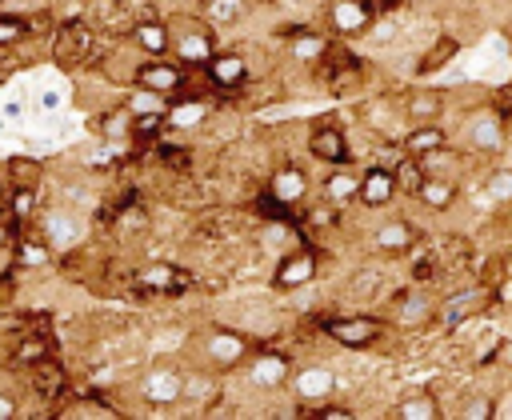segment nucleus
<instances>
[{
	"mask_svg": "<svg viewBox=\"0 0 512 420\" xmlns=\"http://www.w3.org/2000/svg\"><path fill=\"white\" fill-rule=\"evenodd\" d=\"M320 332H324L332 344H340V348L364 352V348H372L376 340H384V320H380V316H368V312L324 316V320H320Z\"/></svg>",
	"mask_w": 512,
	"mask_h": 420,
	"instance_id": "f257e3e1",
	"label": "nucleus"
},
{
	"mask_svg": "<svg viewBox=\"0 0 512 420\" xmlns=\"http://www.w3.org/2000/svg\"><path fill=\"white\" fill-rule=\"evenodd\" d=\"M204 72V80H208V88L212 92H220V96H236L240 88H248V80H252V68H248V56L244 52H236V48H216L212 52V60L200 68Z\"/></svg>",
	"mask_w": 512,
	"mask_h": 420,
	"instance_id": "f03ea898",
	"label": "nucleus"
},
{
	"mask_svg": "<svg viewBox=\"0 0 512 420\" xmlns=\"http://www.w3.org/2000/svg\"><path fill=\"white\" fill-rule=\"evenodd\" d=\"M132 80L140 84V88H152V92H160V96H180L184 92V84H188V68L180 64V60H172V56H144L136 68H132Z\"/></svg>",
	"mask_w": 512,
	"mask_h": 420,
	"instance_id": "7ed1b4c3",
	"label": "nucleus"
},
{
	"mask_svg": "<svg viewBox=\"0 0 512 420\" xmlns=\"http://www.w3.org/2000/svg\"><path fill=\"white\" fill-rule=\"evenodd\" d=\"M508 140H512L508 124H504L492 108H480V112L468 116V124H464V148H468L472 156H500V152L508 148Z\"/></svg>",
	"mask_w": 512,
	"mask_h": 420,
	"instance_id": "20e7f679",
	"label": "nucleus"
},
{
	"mask_svg": "<svg viewBox=\"0 0 512 420\" xmlns=\"http://www.w3.org/2000/svg\"><path fill=\"white\" fill-rule=\"evenodd\" d=\"M304 148H308V156L316 160V164H348L352 160V144H348V132L344 128H336L332 120H320V124H312L308 128V140H304Z\"/></svg>",
	"mask_w": 512,
	"mask_h": 420,
	"instance_id": "39448f33",
	"label": "nucleus"
},
{
	"mask_svg": "<svg viewBox=\"0 0 512 420\" xmlns=\"http://www.w3.org/2000/svg\"><path fill=\"white\" fill-rule=\"evenodd\" d=\"M400 196V184H396V172L392 168H384V164H368V168H360V192H356V204L360 208H368V212H380V208H388L392 200Z\"/></svg>",
	"mask_w": 512,
	"mask_h": 420,
	"instance_id": "423d86ee",
	"label": "nucleus"
},
{
	"mask_svg": "<svg viewBox=\"0 0 512 420\" xmlns=\"http://www.w3.org/2000/svg\"><path fill=\"white\" fill-rule=\"evenodd\" d=\"M316 268H320V256H316L308 244H300V248H292V252H284V256L276 260L272 284H276L280 292L304 288V284H312V280H316Z\"/></svg>",
	"mask_w": 512,
	"mask_h": 420,
	"instance_id": "0eeeda50",
	"label": "nucleus"
},
{
	"mask_svg": "<svg viewBox=\"0 0 512 420\" xmlns=\"http://www.w3.org/2000/svg\"><path fill=\"white\" fill-rule=\"evenodd\" d=\"M204 356H208L212 368H236L252 356V340L236 328H212L204 336Z\"/></svg>",
	"mask_w": 512,
	"mask_h": 420,
	"instance_id": "6e6552de",
	"label": "nucleus"
},
{
	"mask_svg": "<svg viewBox=\"0 0 512 420\" xmlns=\"http://www.w3.org/2000/svg\"><path fill=\"white\" fill-rule=\"evenodd\" d=\"M376 0H332L328 4V24L336 36H364L376 24Z\"/></svg>",
	"mask_w": 512,
	"mask_h": 420,
	"instance_id": "1a4fd4ad",
	"label": "nucleus"
},
{
	"mask_svg": "<svg viewBox=\"0 0 512 420\" xmlns=\"http://www.w3.org/2000/svg\"><path fill=\"white\" fill-rule=\"evenodd\" d=\"M136 284H140L144 292H160V296H184V292L192 288V276H188L180 264L156 260V264L136 268Z\"/></svg>",
	"mask_w": 512,
	"mask_h": 420,
	"instance_id": "9d476101",
	"label": "nucleus"
},
{
	"mask_svg": "<svg viewBox=\"0 0 512 420\" xmlns=\"http://www.w3.org/2000/svg\"><path fill=\"white\" fill-rule=\"evenodd\" d=\"M292 392L304 408L328 400L336 392V372L324 368V364H304V368H292Z\"/></svg>",
	"mask_w": 512,
	"mask_h": 420,
	"instance_id": "9b49d317",
	"label": "nucleus"
},
{
	"mask_svg": "<svg viewBox=\"0 0 512 420\" xmlns=\"http://www.w3.org/2000/svg\"><path fill=\"white\" fill-rule=\"evenodd\" d=\"M216 52V36L208 28H184V32H172V56L184 64V68H204Z\"/></svg>",
	"mask_w": 512,
	"mask_h": 420,
	"instance_id": "f8f14e48",
	"label": "nucleus"
},
{
	"mask_svg": "<svg viewBox=\"0 0 512 420\" xmlns=\"http://www.w3.org/2000/svg\"><path fill=\"white\" fill-rule=\"evenodd\" d=\"M140 396L148 404H176V400H184V372L168 368V364L148 368L144 380H140Z\"/></svg>",
	"mask_w": 512,
	"mask_h": 420,
	"instance_id": "ddd939ff",
	"label": "nucleus"
},
{
	"mask_svg": "<svg viewBox=\"0 0 512 420\" xmlns=\"http://www.w3.org/2000/svg\"><path fill=\"white\" fill-rule=\"evenodd\" d=\"M92 48H96V36H92V28L80 24V20H68V24L60 28V36H56V60H60L64 68L84 64V60L92 56Z\"/></svg>",
	"mask_w": 512,
	"mask_h": 420,
	"instance_id": "4468645a",
	"label": "nucleus"
},
{
	"mask_svg": "<svg viewBox=\"0 0 512 420\" xmlns=\"http://www.w3.org/2000/svg\"><path fill=\"white\" fill-rule=\"evenodd\" d=\"M268 192H276L284 204H304L308 196H312V180H308V172L300 168V164H276L272 168V176H268Z\"/></svg>",
	"mask_w": 512,
	"mask_h": 420,
	"instance_id": "2eb2a0df",
	"label": "nucleus"
},
{
	"mask_svg": "<svg viewBox=\"0 0 512 420\" xmlns=\"http://www.w3.org/2000/svg\"><path fill=\"white\" fill-rule=\"evenodd\" d=\"M400 148L408 152V156H428V152H436V148H444V144H452V132L440 124V120H428V124H408L400 136Z\"/></svg>",
	"mask_w": 512,
	"mask_h": 420,
	"instance_id": "dca6fc26",
	"label": "nucleus"
},
{
	"mask_svg": "<svg viewBox=\"0 0 512 420\" xmlns=\"http://www.w3.org/2000/svg\"><path fill=\"white\" fill-rule=\"evenodd\" d=\"M356 192H360V168H352V160L348 164H332V172H324V180H320V196L328 204H336V208L352 204Z\"/></svg>",
	"mask_w": 512,
	"mask_h": 420,
	"instance_id": "f3484780",
	"label": "nucleus"
},
{
	"mask_svg": "<svg viewBox=\"0 0 512 420\" xmlns=\"http://www.w3.org/2000/svg\"><path fill=\"white\" fill-rule=\"evenodd\" d=\"M248 380H252L256 388H264V392L284 388V384L292 380V360L280 356V352H256V360L248 364Z\"/></svg>",
	"mask_w": 512,
	"mask_h": 420,
	"instance_id": "a211bd4d",
	"label": "nucleus"
},
{
	"mask_svg": "<svg viewBox=\"0 0 512 420\" xmlns=\"http://www.w3.org/2000/svg\"><path fill=\"white\" fill-rule=\"evenodd\" d=\"M416 224L412 220H384V224H376L372 228V248L376 252H384V256H396V252H412V244H416Z\"/></svg>",
	"mask_w": 512,
	"mask_h": 420,
	"instance_id": "6ab92c4d",
	"label": "nucleus"
},
{
	"mask_svg": "<svg viewBox=\"0 0 512 420\" xmlns=\"http://www.w3.org/2000/svg\"><path fill=\"white\" fill-rule=\"evenodd\" d=\"M488 300V288H480V284H468V288H460V292H452L444 304H440V320L448 324V328H460L464 320H472L476 312H480V304Z\"/></svg>",
	"mask_w": 512,
	"mask_h": 420,
	"instance_id": "aec40b11",
	"label": "nucleus"
},
{
	"mask_svg": "<svg viewBox=\"0 0 512 420\" xmlns=\"http://www.w3.org/2000/svg\"><path fill=\"white\" fill-rule=\"evenodd\" d=\"M132 44L144 52V56H168L172 52V28L156 16H140L132 24Z\"/></svg>",
	"mask_w": 512,
	"mask_h": 420,
	"instance_id": "412c9836",
	"label": "nucleus"
},
{
	"mask_svg": "<svg viewBox=\"0 0 512 420\" xmlns=\"http://www.w3.org/2000/svg\"><path fill=\"white\" fill-rule=\"evenodd\" d=\"M444 112H448V92L444 88H416L404 100L408 124H428V120H440Z\"/></svg>",
	"mask_w": 512,
	"mask_h": 420,
	"instance_id": "4be33fe9",
	"label": "nucleus"
},
{
	"mask_svg": "<svg viewBox=\"0 0 512 420\" xmlns=\"http://www.w3.org/2000/svg\"><path fill=\"white\" fill-rule=\"evenodd\" d=\"M412 200H420L428 212H448V208H456L460 188H456V180H452V176H424Z\"/></svg>",
	"mask_w": 512,
	"mask_h": 420,
	"instance_id": "5701e85b",
	"label": "nucleus"
},
{
	"mask_svg": "<svg viewBox=\"0 0 512 420\" xmlns=\"http://www.w3.org/2000/svg\"><path fill=\"white\" fill-rule=\"evenodd\" d=\"M284 32H288V56L300 64H320L332 48L320 32H304V28H284Z\"/></svg>",
	"mask_w": 512,
	"mask_h": 420,
	"instance_id": "b1692460",
	"label": "nucleus"
},
{
	"mask_svg": "<svg viewBox=\"0 0 512 420\" xmlns=\"http://www.w3.org/2000/svg\"><path fill=\"white\" fill-rule=\"evenodd\" d=\"M168 128H176V132H188V128H200L208 116H212V108H208V100H200V96H188V100H176V104H168Z\"/></svg>",
	"mask_w": 512,
	"mask_h": 420,
	"instance_id": "393cba45",
	"label": "nucleus"
},
{
	"mask_svg": "<svg viewBox=\"0 0 512 420\" xmlns=\"http://www.w3.org/2000/svg\"><path fill=\"white\" fill-rule=\"evenodd\" d=\"M460 164H464V156H460V148L456 144H444V148H436V152H428V156H420V168H424V176H460Z\"/></svg>",
	"mask_w": 512,
	"mask_h": 420,
	"instance_id": "a878e982",
	"label": "nucleus"
},
{
	"mask_svg": "<svg viewBox=\"0 0 512 420\" xmlns=\"http://www.w3.org/2000/svg\"><path fill=\"white\" fill-rule=\"evenodd\" d=\"M76 236H80V224H76L68 212H48V216H44V240L52 244V252H56V248H72Z\"/></svg>",
	"mask_w": 512,
	"mask_h": 420,
	"instance_id": "bb28decb",
	"label": "nucleus"
},
{
	"mask_svg": "<svg viewBox=\"0 0 512 420\" xmlns=\"http://www.w3.org/2000/svg\"><path fill=\"white\" fill-rule=\"evenodd\" d=\"M396 416H400V420H440L444 408H440L436 396H428V392H412V396H400Z\"/></svg>",
	"mask_w": 512,
	"mask_h": 420,
	"instance_id": "cd10ccee",
	"label": "nucleus"
},
{
	"mask_svg": "<svg viewBox=\"0 0 512 420\" xmlns=\"http://www.w3.org/2000/svg\"><path fill=\"white\" fill-rule=\"evenodd\" d=\"M456 52H460V40H456V36H436V40H432V48L416 60V72H420V76L440 72L448 60H456Z\"/></svg>",
	"mask_w": 512,
	"mask_h": 420,
	"instance_id": "c85d7f7f",
	"label": "nucleus"
},
{
	"mask_svg": "<svg viewBox=\"0 0 512 420\" xmlns=\"http://www.w3.org/2000/svg\"><path fill=\"white\" fill-rule=\"evenodd\" d=\"M52 260V244L44 236H16V268H44Z\"/></svg>",
	"mask_w": 512,
	"mask_h": 420,
	"instance_id": "c756f323",
	"label": "nucleus"
},
{
	"mask_svg": "<svg viewBox=\"0 0 512 420\" xmlns=\"http://www.w3.org/2000/svg\"><path fill=\"white\" fill-rule=\"evenodd\" d=\"M204 16H208L212 28H236L248 16V0H208Z\"/></svg>",
	"mask_w": 512,
	"mask_h": 420,
	"instance_id": "7c9ffc66",
	"label": "nucleus"
},
{
	"mask_svg": "<svg viewBox=\"0 0 512 420\" xmlns=\"http://www.w3.org/2000/svg\"><path fill=\"white\" fill-rule=\"evenodd\" d=\"M252 204H256V216H260V220H272V224H296V204H284V200H280L276 192H268V188L256 192Z\"/></svg>",
	"mask_w": 512,
	"mask_h": 420,
	"instance_id": "2f4dec72",
	"label": "nucleus"
},
{
	"mask_svg": "<svg viewBox=\"0 0 512 420\" xmlns=\"http://www.w3.org/2000/svg\"><path fill=\"white\" fill-rule=\"evenodd\" d=\"M32 388L40 392V396H60L64 392V368L56 364V360H36L32 364Z\"/></svg>",
	"mask_w": 512,
	"mask_h": 420,
	"instance_id": "473e14b6",
	"label": "nucleus"
},
{
	"mask_svg": "<svg viewBox=\"0 0 512 420\" xmlns=\"http://www.w3.org/2000/svg\"><path fill=\"white\" fill-rule=\"evenodd\" d=\"M36 192H40V184H12V196H8V220L12 224H24L36 216Z\"/></svg>",
	"mask_w": 512,
	"mask_h": 420,
	"instance_id": "72a5a7b5",
	"label": "nucleus"
},
{
	"mask_svg": "<svg viewBox=\"0 0 512 420\" xmlns=\"http://www.w3.org/2000/svg\"><path fill=\"white\" fill-rule=\"evenodd\" d=\"M124 108H128V116H140V112H168V96H160V92L136 84V92L124 100Z\"/></svg>",
	"mask_w": 512,
	"mask_h": 420,
	"instance_id": "f704fd0d",
	"label": "nucleus"
},
{
	"mask_svg": "<svg viewBox=\"0 0 512 420\" xmlns=\"http://www.w3.org/2000/svg\"><path fill=\"white\" fill-rule=\"evenodd\" d=\"M484 192H488L492 204H512V164L492 168L488 180H484Z\"/></svg>",
	"mask_w": 512,
	"mask_h": 420,
	"instance_id": "c9c22d12",
	"label": "nucleus"
},
{
	"mask_svg": "<svg viewBox=\"0 0 512 420\" xmlns=\"http://www.w3.org/2000/svg\"><path fill=\"white\" fill-rule=\"evenodd\" d=\"M168 128V116L164 112H140V116H132V140H152L156 132H164Z\"/></svg>",
	"mask_w": 512,
	"mask_h": 420,
	"instance_id": "e433bc0d",
	"label": "nucleus"
},
{
	"mask_svg": "<svg viewBox=\"0 0 512 420\" xmlns=\"http://www.w3.org/2000/svg\"><path fill=\"white\" fill-rule=\"evenodd\" d=\"M44 356H48V340H40V336H32V332H28V336L16 344V352H12V360L24 364V368H32V364L44 360Z\"/></svg>",
	"mask_w": 512,
	"mask_h": 420,
	"instance_id": "4c0bfd02",
	"label": "nucleus"
},
{
	"mask_svg": "<svg viewBox=\"0 0 512 420\" xmlns=\"http://www.w3.org/2000/svg\"><path fill=\"white\" fill-rule=\"evenodd\" d=\"M8 176H12V184H40V160H32V156H12V160H8Z\"/></svg>",
	"mask_w": 512,
	"mask_h": 420,
	"instance_id": "58836bf2",
	"label": "nucleus"
},
{
	"mask_svg": "<svg viewBox=\"0 0 512 420\" xmlns=\"http://www.w3.org/2000/svg\"><path fill=\"white\" fill-rule=\"evenodd\" d=\"M24 36H28V24H24L20 16L0 12V52H4V48H12V44H20Z\"/></svg>",
	"mask_w": 512,
	"mask_h": 420,
	"instance_id": "ea45409f",
	"label": "nucleus"
},
{
	"mask_svg": "<svg viewBox=\"0 0 512 420\" xmlns=\"http://www.w3.org/2000/svg\"><path fill=\"white\" fill-rule=\"evenodd\" d=\"M436 272H440V264H436V256H420V260H412V280L416 284H428V280H436Z\"/></svg>",
	"mask_w": 512,
	"mask_h": 420,
	"instance_id": "a19ab883",
	"label": "nucleus"
},
{
	"mask_svg": "<svg viewBox=\"0 0 512 420\" xmlns=\"http://www.w3.org/2000/svg\"><path fill=\"white\" fill-rule=\"evenodd\" d=\"M460 416H472V420H476V416H480V420H492V416H496V404H492L488 396H472V400L460 408Z\"/></svg>",
	"mask_w": 512,
	"mask_h": 420,
	"instance_id": "79ce46f5",
	"label": "nucleus"
},
{
	"mask_svg": "<svg viewBox=\"0 0 512 420\" xmlns=\"http://www.w3.org/2000/svg\"><path fill=\"white\" fill-rule=\"evenodd\" d=\"M72 416H120L112 404H100V400H80L76 408H68Z\"/></svg>",
	"mask_w": 512,
	"mask_h": 420,
	"instance_id": "37998d69",
	"label": "nucleus"
},
{
	"mask_svg": "<svg viewBox=\"0 0 512 420\" xmlns=\"http://www.w3.org/2000/svg\"><path fill=\"white\" fill-rule=\"evenodd\" d=\"M16 236H20V224H12V220L4 224V220H0V248H8Z\"/></svg>",
	"mask_w": 512,
	"mask_h": 420,
	"instance_id": "c03bdc74",
	"label": "nucleus"
},
{
	"mask_svg": "<svg viewBox=\"0 0 512 420\" xmlns=\"http://www.w3.org/2000/svg\"><path fill=\"white\" fill-rule=\"evenodd\" d=\"M0 416H16V404L12 400H0Z\"/></svg>",
	"mask_w": 512,
	"mask_h": 420,
	"instance_id": "a18cd8bd",
	"label": "nucleus"
},
{
	"mask_svg": "<svg viewBox=\"0 0 512 420\" xmlns=\"http://www.w3.org/2000/svg\"><path fill=\"white\" fill-rule=\"evenodd\" d=\"M504 156H508V164H512V140H508V148H504Z\"/></svg>",
	"mask_w": 512,
	"mask_h": 420,
	"instance_id": "49530a36",
	"label": "nucleus"
},
{
	"mask_svg": "<svg viewBox=\"0 0 512 420\" xmlns=\"http://www.w3.org/2000/svg\"><path fill=\"white\" fill-rule=\"evenodd\" d=\"M0 204H4V188H0Z\"/></svg>",
	"mask_w": 512,
	"mask_h": 420,
	"instance_id": "de8ad7c7",
	"label": "nucleus"
},
{
	"mask_svg": "<svg viewBox=\"0 0 512 420\" xmlns=\"http://www.w3.org/2000/svg\"><path fill=\"white\" fill-rule=\"evenodd\" d=\"M196 4H208V0H196Z\"/></svg>",
	"mask_w": 512,
	"mask_h": 420,
	"instance_id": "09e8293b",
	"label": "nucleus"
}]
</instances>
